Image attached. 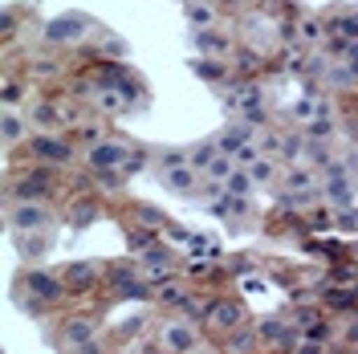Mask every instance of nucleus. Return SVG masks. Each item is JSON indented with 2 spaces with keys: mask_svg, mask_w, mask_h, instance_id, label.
<instances>
[{
  "mask_svg": "<svg viewBox=\"0 0 358 354\" xmlns=\"http://www.w3.org/2000/svg\"><path fill=\"white\" fill-rule=\"evenodd\" d=\"M163 346L171 354H187V351H196V334L187 330V326H179V322H171V326H163Z\"/></svg>",
  "mask_w": 358,
  "mask_h": 354,
  "instance_id": "nucleus-1",
  "label": "nucleus"
},
{
  "mask_svg": "<svg viewBox=\"0 0 358 354\" xmlns=\"http://www.w3.org/2000/svg\"><path fill=\"white\" fill-rule=\"evenodd\" d=\"M24 147H33L37 159H69V147L57 143V139H33V143H24Z\"/></svg>",
  "mask_w": 358,
  "mask_h": 354,
  "instance_id": "nucleus-2",
  "label": "nucleus"
},
{
  "mask_svg": "<svg viewBox=\"0 0 358 354\" xmlns=\"http://www.w3.org/2000/svg\"><path fill=\"white\" fill-rule=\"evenodd\" d=\"M212 330H228V326H236V318H241V313H236V306H212Z\"/></svg>",
  "mask_w": 358,
  "mask_h": 354,
  "instance_id": "nucleus-3",
  "label": "nucleus"
},
{
  "mask_svg": "<svg viewBox=\"0 0 358 354\" xmlns=\"http://www.w3.org/2000/svg\"><path fill=\"white\" fill-rule=\"evenodd\" d=\"M4 134H8V143H17V134H21V118H17V114L4 118Z\"/></svg>",
  "mask_w": 358,
  "mask_h": 354,
  "instance_id": "nucleus-4",
  "label": "nucleus"
},
{
  "mask_svg": "<svg viewBox=\"0 0 358 354\" xmlns=\"http://www.w3.org/2000/svg\"><path fill=\"white\" fill-rule=\"evenodd\" d=\"M41 208H21V216H17V224H41Z\"/></svg>",
  "mask_w": 358,
  "mask_h": 354,
  "instance_id": "nucleus-5",
  "label": "nucleus"
}]
</instances>
